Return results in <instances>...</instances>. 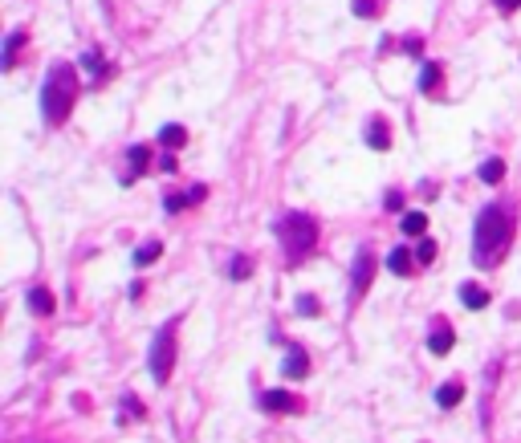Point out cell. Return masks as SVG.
I'll return each instance as SVG.
<instances>
[{
  "label": "cell",
  "instance_id": "cell-1",
  "mask_svg": "<svg viewBox=\"0 0 521 443\" xmlns=\"http://www.w3.org/2000/svg\"><path fill=\"white\" fill-rule=\"evenodd\" d=\"M509 236H513V224H509V212L505 208H485V212L476 215V232H472V256L476 264H488L497 261L509 244Z\"/></svg>",
  "mask_w": 521,
  "mask_h": 443
},
{
  "label": "cell",
  "instance_id": "cell-2",
  "mask_svg": "<svg viewBox=\"0 0 521 443\" xmlns=\"http://www.w3.org/2000/svg\"><path fill=\"white\" fill-rule=\"evenodd\" d=\"M74 94H78V78L69 66H53L49 69L45 85H41V114H45L49 126L65 122L69 106H74Z\"/></svg>",
  "mask_w": 521,
  "mask_h": 443
},
{
  "label": "cell",
  "instance_id": "cell-3",
  "mask_svg": "<svg viewBox=\"0 0 521 443\" xmlns=\"http://www.w3.org/2000/svg\"><path fill=\"white\" fill-rule=\"evenodd\" d=\"M277 236H281L285 256H306L309 248H314V240H318V224H314V215H306V212H290L277 224Z\"/></svg>",
  "mask_w": 521,
  "mask_h": 443
},
{
  "label": "cell",
  "instance_id": "cell-4",
  "mask_svg": "<svg viewBox=\"0 0 521 443\" xmlns=\"http://www.w3.org/2000/svg\"><path fill=\"white\" fill-rule=\"evenodd\" d=\"M171 362H176V338H171V329H159L155 345H151V378L167 382L171 378Z\"/></svg>",
  "mask_w": 521,
  "mask_h": 443
},
{
  "label": "cell",
  "instance_id": "cell-5",
  "mask_svg": "<svg viewBox=\"0 0 521 443\" xmlns=\"http://www.w3.org/2000/svg\"><path fill=\"white\" fill-rule=\"evenodd\" d=\"M260 410H273V415H290L297 410V398L290 391H265L260 394Z\"/></svg>",
  "mask_w": 521,
  "mask_h": 443
},
{
  "label": "cell",
  "instance_id": "cell-6",
  "mask_svg": "<svg viewBox=\"0 0 521 443\" xmlns=\"http://www.w3.org/2000/svg\"><path fill=\"white\" fill-rule=\"evenodd\" d=\"M371 273H374V256H371V248H358V256H355V289L362 293L367 285H371Z\"/></svg>",
  "mask_w": 521,
  "mask_h": 443
},
{
  "label": "cell",
  "instance_id": "cell-7",
  "mask_svg": "<svg viewBox=\"0 0 521 443\" xmlns=\"http://www.w3.org/2000/svg\"><path fill=\"white\" fill-rule=\"evenodd\" d=\"M411 264H416V252H411V248H391V256H387V268L391 273H395V277H407V273H411Z\"/></svg>",
  "mask_w": 521,
  "mask_h": 443
},
{
  "label": "cell",
  "instance_id": "cell-8",
  "mask_svg": "<svg viewBox=\"0 0 521 443\" xmlns=\"http://www.w3.org/2000/svg\"><path fill=\"white\" fill-rule=\"evenodd\" d=\"M452 342H456L452 329H448V326H436V329H432V338H428V350H432L436 358H444V354L452 350Z\"/></svg>",
  "mask_w": 521,
  "mask_h": 443
},
{
  "label": "cell",
  "instance_id": "cell-9",
  "mask_svg": "<svg viewBox=\"0 0 521 443\" xmlns=\"http://www.w3.org/2000/svg\"><path fill=\"white\" fill-rule=\"evenodd\" d=\"M281 370H285L290 378H306V374H309V358H306V350H297V345H293L290 354H285V366H281Z\"/></svg>",
  "mask_w": 521,
  "mask_h": 443
},
{
  "label": "cell",
  "instance_id": "cell-10",
  "mask_svg": "<svg viewBox=\"0 0 521 443\" xmlns=\"http://www.w3.org/2000/svg\"><path fill=\"white\" fill-rule=\"evenodd\" d=\"M367 143H371L374 150H387L391 147V131L383 118H371V126H367Z\"/></svg>",
  "mask_w": 521,
  "mask_h": 443
},
{
  "label": "cell",
  "instance_id": "cell-11",
  "mask_svg": "<svg viewBox=\"0 0 521 443\" xmlns=\"http://www.w3.org/2000/svg\"><path fill=\"white\" fill-rule=\"evenodd\" d=\"M159 143L167 150H179L183 143H188V131H183L179 122H167V126H159Z\"/></svg>",
  "mask_w": 521,
  "mask_h": 443
},
{
  "label": "cell",
  "instance_id": "cell-12",
  "mask_svg": "<svg viewBox=\"0 0 521 443\" xmlns=\"http://www.w3.org/2000/svg\"><path fill=\"white\" fill-rule=\"evenodd\" d=\"M460 301H464V305H469V309H485L488 305V293L485 289H481V285H460Z\"/></svg>",
  "mask_w": 521,
  "mask_h": 443
},
{
  "label": "cell",
  "instance_id": "cell-13",
  "mask_svg": "<svg viewBox=\"0 0 521 443\" xmlns=\"http://www.w3.org/2000/svg\"><path fill=\"white\" fill-rule=\"evenodd\" d=\"M460 398H464V386H460V382H444V386L436 391V403H440L444 410H452Z\"/></svg>",
  "mask_w": 521,
  "mask_h": 443
},
{
  "label": "cell",
  "instance_id": "cell-14",
  "mask_svg": "<svg viewBox=\"0 0 521 443\" xmlns=\"http://www.w3.org/2000/svg\"><path fill=\"white\" fill-rule=\"evenodd\" d=\"M29 309L41 313V317L53 313V293H49V289H29Z\"/></svg>",
  "mask_w": 521,
  "mask_h": 443
},
{
  "label": "cell",
  "instance_id": "cell-15",
  "mask_svg": "<svg viewBox=\"0 0 521 443\" xmlns=\"http://www.w3.org/2000/svg\"><path fill=\"white\" fill-rule=\"evenodd\" d=\"M159 252H163V244H159V240H147V244H139V248H134V264L143 268V264L159 261Z\"/></svg>",
  "mask_w": 521,
  "mask_h": 443
},
{
  "label": "cell",
  "instance_id": "cell-16",
  "mask_svg": "<svg viewBox=\"0 0 521 443\" xmlns=\"http://www.w3.org/2000/svg\"><path fill=\"white\" fill-rule=\"evenodd\" d=\"M428 232V215L423 212H407L403 215V236H423Z\"/></svg>",
  "mask_w": 521,
  "mask_h": 443
},
{
  "label": "cell",
  "instance_id": "cell-17",
  "mask_svg": "<svg viewBox=\"0 0 521 443\" xmlns=\"http://www.w3.org/2000/svg\"><path fill=\"white\" fill-rule=\"evenodd\" d=\"M440 85V66L436 61H423V69H420V90H436Z\"/></svg>",
  "mask_w": 521,
  "mask_h": 443
},
{
  "label": "cell",
  "instance_id": "cell-18",
  "mask_svg": "<svg viewBox=\"0 0 521 443\" xmlns=\"http://www.w3.org/2000/svg\"><path fill=\"white\" fill-rule=\"evenodd\" d=\"M501 175H505L501 159H485V163H481V179L485 183H501Z\"/></svg>",
  "mask_w": 521,
  "mask_h": 443
},
{
  "label": "cell",
  "instance_id": "cell-19",
  "mask_svg": "<svg viewBox=\"0 0 521 443\" xmlns=\"http://www.w3.org/2000/svg\"><path fill=\"white\" fill-rule=\"evenodd\" d=\"M147 163H151V150H147V147H130V175H143Z\"/></svg>",
  "mask_w": 521,
  "mask_h": 443
},
{
  "label": "cell",
  "instance_id": "cell-20",
  "mask_svg": "<svg viewBox=\"0 0 521 443\" xmlns=\"http://www.w3.org/2000/svg\"><path fill=\"white\" fill-rule=\"evenodd\" d=\"M21 45H25V33L8 37V45H4V66H13V61H16V49H21Z\"/></svg>",
  "mask_w": 521,
  "mask_h": 443
},
{
  "label": "cell",
  "instance_id": "cell-21",
  "mask_svg": "<svg viewBox=\"0 0 521 443\" xmlns=\"http://www.w3.org/2000/svg\"><path fill=\"white\" fill-rule=\"evenodd\" d=\"M228 273H232V280H244L248 273H253V264H248V256H232V268H228Z\"/></svg>",
  "mask_w": 521,
  "mask_h": 443
},
{
  "label": "cell",
  "instance_id": "cell-22",
  "mask_svg": "<svg viewBox=\"0 0 521 443\" xmlns=\"http://www.w3.org/2000/svg\"><path fill=\"white\" fill-rule=\"evenodd\" d=\"M416 261H420V264L436 261V244H432V240H420V244H416Z\"/></svg>",
  "mask_w": 521,
  "mask_h": 443
},
{
  "label": "cell",
  "instance_id": "cell-23",
  "mask_svg": "<svg viewBox=\"0 0 521 443\" xmlns=\"http://www.w3.org/2000/svg\"><path fill=\"white\" fill-rule=\"evenodd\" d=\"M350 8H355V17H367V20L379 13V8H374V0H350Z\"/></svg>",
  "mask_w": 521,
  "mask_h": 443
},
{
  "label": "cell",
  "instance_id": "cell-24",
  "mask_svg": "<svg viewBox=\"0 0 521 443\" xmlns=\"http://www.w3.org/2000/svg\"><path fill=\"white\" fill-rule=\"evenodd\" d=\"M297 313H302V317H314V313H318V301H314V297H297Z\"/></svg>",
  "mask_w": 521,
  "mask_h": 443
},
{
  "label": "cell",
  "instance_id": "cell-25",
  "mask_svg": "<svg viewBox=\"0 0 521 443\" xmlns=\"http://www.w3.org/2000/svg\"><path fill=\"white\" fill-rule=\"evenodd\" d=\"M493 4H497L501 13H517V8H521V0H493Z\"/></svg>",
  "mask_w": 521,
  "mask_h": 443
},
{
  "label": "cell",
  "instance_id": "cell-26",
  "mask_svg": "<svg viewBox=\"0 0 521 443\" xmlns=\"http://www.w3.org/2000/svg\"><path fill=\"white\" fill-rule=\"evenodd\" d=\"M159 171H163V175H176V159H171V155H163V159H159Z\"/></svg>",
  "mask_w": 521,
  "mask_h": 443
},
{
  "label": "cell",
  "instance_id": "cell-27",
  "mask_svg": "<svg viewBox=\"0 0 521 443\" xmlns=\"http://www.w3.org/2000/svg\"><path fill=\"white\" fill-rule=\"evenodd\" d=\"M81 66H86V69H102V57H98V53H86V57H81Z\"/></svg>",
  "mask_w": 521,
  "mask_h": 443
},
{
  "label": "cell",
  "instance_id": "cell-28",
  "mask_svg": "<svg viewBox=\"0 0 521 443\" xmlns=\"http://www.w3.org/2000/svg\"><path fill=\"white\" fill-rule=\"evenodd\" d=\"M387 208H391V212H399V208H403V196H399V191H391V196H387Z\"/></svg>",
  "mask_w": 521,
  "mask_h": 443
},
{
  "label": "cell",
  "instance_id": "cell-29",
  "mask_svg": "<svg viewBox=\"0 0 521 443\" xmlns=\"http://www.w3.org/2000/svg\"><path fill=\"white\" fill-rule=\"evenodd\" d=\"M163 203H167V212H179V208H183V196H167Z\"/></svg>",
  "mask_w": 521,
  "mask_h": 443
}]
</instances>
